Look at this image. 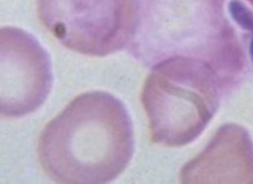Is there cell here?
Segmentation results:
<instances>
[{
	"instance_id": "cell-6",
	"label": "cell",
	"mask_w": 253,
	"mask_h": 184,
	"mask_svg": "<svg viewBox=\"0 0 253 184\" xmlns=\"http://www.w3.org/2000/svg\"><path fill=\"white\" fill-rule=\"evenodd\" d=\"M231 19L243 31H253V9L244 0H230L227 4Z\"/></svg>"
},
{
	"instance_id": "cell-5",
	"label": "cell",
	"mask_w": 253,
	"mask_h": 184,
	"mask_svg": "<svg viewBox=\"0 0 253 184\" xmlns=\"http://www.w3.org/2000/svg\"><path fill=\"white\" fill-rule=\"evenodd\" d=\"M181 183H253V141L238 124H224L209 147L180 173Z\"/></svg>"
},
{
	"instance_id": "cell-7",
	"label": "cell",
	"mask_w": 253,
	"mask_h": 184,
	"mask_svg": "<svg viewBox=\"0 0 253 184\" xmlns=\"http://www.w3.org/2000/svg\"><path fill=\"white\" fill-rule=\"evenodd\" d=\"M250 57H251V61H252L253 64V35L251 38V42H250Z\"/></svg>"
},
{
	"instance_id": "cell-2",
	"label": "cell",
	"mask_w": 253,
	"mask_h": 184,
	"mask_svg": "<svg viewBox=\"0 0 253 184\" xmlns=\"http://www.w3.org/2000/svg\"><path fill=\"white\" fill-rule=\"evenodd\" d=\"M142 103L151 141L181 148L193 143L219 106L218 80L211 67L189 57H173L152 68L144 81Z\"/></svg>"
},
{
	"instance_id": "cell-3",
	"label": "cell",
	"mask_w": 253,
	"mask_h": 184,
	"mask_svg": "<svg viewBox=\"0 0 253 184\" xmlns=\"http://www.w3.org/2000/svg\"><path fill=\"white\" fill-rule=\"evenodd\" d=\"M42 25L75 53L106 57L131 41L139 0H38Z\"/></svg>"
},
{
	"instance_id": "cell-1",
	"label": "cell",
	"mask_w": 253,
	"mask_h": 184,
	"mask_svg": "<svg viewBox=\"0 0 253 184\" xmlns=\"http://www.w3.org/2000/svg\"><path fill=\"white\" fill-rule=\"evenodd\" d=\"M37 152L43 171L57 183H109L134 154L131 118L113 94H80L46 124Z\"/></svg>"
},
{
	"instance_id": "cell-4",
	"label": "cell",
	"mask_w": 253,
	"mask_h": 184,
	"mask_svg": "<svg viewBox=\"0 0 253 184\" xmlns=\"http://www.w3.org/2000/svg\"><path fill=\"white\" fill-rule=\"evenodd\" d=\"M0 31L1 117H27L45 103L50 93L53 84L50 58L27 31L3 27Z\"/></svg>"
}]
</instances>
